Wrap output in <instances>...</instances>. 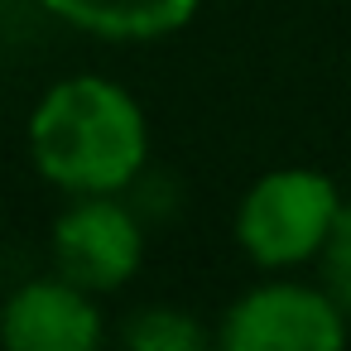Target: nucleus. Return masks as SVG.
<instances>
[{"label":"nucleus","instance_id":"4","mask_svg":"<svg viewBox=\"0 0 351 351\" xmlns=\"http://www.w3.org/2000/svg\"><path fill=\"white\" fill-rule=\"evenodd\" d=\"M145 250H149L145 221L135 217L130 202H121V193L68 197V207L53 217V231H49L53 269L92 289L97 298L135 284V274L145 269Z\"/></svg>","mask_w":351,"mask_h":351},{"label":"nucleus","instance_id":"1","mask_svg":"<svg viewBox=\"0 0 351 351\" xmlns=\"http://www.w3.org/2000/svg\"><path fill=\"white\" fill-rule=\"evenodd\" d=\"M34 173L68 193H130L149 169V116L130 87L106 73L58 77L25 125Z\"/></svg>","mask_w":351,"mask_h":351},{"label":"nucleus","instance_id":"6","mask_svg":"<svg viewBox=\"0 0 351 351\" xmlns=\"http://www.w3.org/2000/svg\"><path fill=\"white\" fill-rule=\"evenodd\" d=\"M34 5L92 39L159 44L197 20L202 0H34Z\"/></svg>","mask_w":351,"mask_h":351},{"label":"nucleus","instance_id":"2","mask_svg":"<svg viewBox=\"0 0 351 351\" xmlns=\"http://www.w3.org/2000/svg\"><path fill=\"white\" fill-rule=\"evenodd\" d=\"M346 197L332 173L308 164H279L260 173L236 202V245L265 274H293L317 265Z\"/></svg>","mask_w":351,"mask_h":351},{"label":"nucleus","instance_id":"3","mask_svg":"<svg viewBox=\"0 0 351 351\" xmlns=\"http://www.w3.org/2000/svg\"><path fill=\"white\" fill-rule=\"evenodd\" d=\"M351 337V317L317 284L293 274H269L236 293L217 317L221 351H341Z\"/></svg>","mask_w":351,"mask_h":351},{"label":"nucleus","instance_id":"8","mask_svg":"<svg viewBox=\"0 0 351 351\" xmlns=\"http://www.w3.org/2000/svg\"><path fill=\"white\" fill-rule=\"evenodd\" d=\"M317 279L337 298V308L351 317V197H346V207H341V217H337V226L317 255Z\"/></svg>","mask_w":351,"mask_h":351},{"label":"nucleus","instance_id":"7","mask_svg":"<svg viewBox=\"0 0 351 351\" xmlns=\"http://www.w3.org/2000/svg\"><path fill=\"white\" fill-rule=\"evenodd\" d=\"M121 341L130 351H207L217 346V327L197 322L188 308L173 303H145L125 317Z\"/></svg>","mask_w":351,"mask_h":351},{"label":"nucleus","instance_id":"5","mask_svg":"<svg viewBox=\"0 0 351 351\" xmlns=\"http://www.w3.org/2000/svg\"><path fill=\"white\" fill-rule=\"evenodd\" d=\"M0 341L10 351H97L106 341L101 298L58 269L25 279L0 303Z\"/></svg>","mask_w":351,"mask_h":351}]
</instances>
